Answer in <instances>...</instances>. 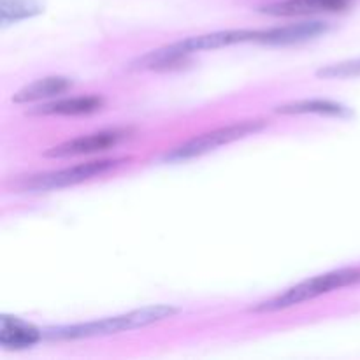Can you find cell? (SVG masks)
Wrapping results in <instances>:
<instances>
[{
	"label": "cell",
	"instance_id": "cell-14",
	"mask_svg": "<svg viewBox=\"0 0 360 360\" xmlns=\"http://www.w3.org/2000/svg\"><path fill=\"white\" fill-rule=\"evenodd\" d=\"M315 76L319 79H348V77H357L360 76V58L345 60V62L320 67L315 72Z\"/></svg>",
	"mask_w": 360,
	"mask_h": 360
},
{
	"label": "cell",
	"instance_id": "cell-3",
	"mask_svg": "<svg viewBox=\"0 0 360 360\" xmlns=\"http://www.w3.org/2000/svg\"><path fill=\"white\" fill-rule=\"evenodd\" d=\"M357 283H360V267H347V269L330 271V273L320 274V276L311 278V280L302 281V283L285 290L283 294L269 299V301L259 302L257 306H253L252 311H280V309H287L292 308V306L301 304V302L313 301V299L320 297L323 294H329V292L340 290V288L345 287H352V285Z\"/></svg>",
	"mask_w": 360,
	"mask_h": 360
},
{
	"label": "cell",
	"instance_id": "cell-8",
	"mask_svg": "<svg viewBox=\"0 0 360 360\" xmlns=\"http://www.w3.org/2000/svg\"><path fill=\"white\" fill-rule=\"evenodd\" d=\"M329 28L330 27L327 21H301V23H290L285 25V27H274L269 28V30H260L259 42L276 46L297 44V42H304L309 41V39L319 37V35H323Z\"/></svg>",
	"mask_w": 360,
	"mask_h": 360
},
{
	"label": "cell",
	"instance_id": "cell-2",
	"mask_svg": "<svg viewBox=\"0 0 360 360\" xmlns=\"http://www.w3.org/2000/svg\"><path fill=\"white\" fill-rule=\"evenodd\" d=\"M179 309L169 304L148 306V308L136 309V311L123 313V315L108 316V319L95 320V322L76 323V326L53 327V329L42 330L44 340L51 341H74V340H90V338H104L111 334L125 333V330L143 329V327L153 326L162 320L172 319L178 315Z\"/></svg>",
	"mask_w": 360,
	"mask_h": 360
},
{
	"label": "cell",
	"instance_id": "cell-11",
	"mask_svg": "<svg viewBox=\"0 0 360 360\" xmlns=\"http://www.w3.org/2000/svg\"><path fill=\"white\" fill-rule=\"evenodd\" d=\"M104 105V101L97 95H86V97H74V98H62V101L49 102L42 104L39 108L30 109V115L39 116H76V115H90V112L98 111Z\"/></svg>",
	"mask_w": 360,
	"mask_h": 360
},
{
	"label": "cell",
	"instance_id": "cell-7",
	"mask_svg": "<svg viewBox=\"0 0 360 360\" xmlns=\"http://www.w3.org/2000/svg\"><path fill=\"white\" fill-rule=\"evenodd\" d=\"M352 0H280L260 7V13L278 18L313 16L322 13H340L350 6Z\"/></svg>",
	"mask_w": 360,
	"mask_h": 360
},
{
	"label": "cell",
	"instance_id": "cell-5",
	"mask_svg": "<svg viewBox=\"0 0 360 360\" xmlns=\"http://www.w3.org/2000/svg\"><path fill=\"white\" fill-rule=\"evenodd\" d=\"M269 125V120H246L241 123H232V125L220 127L211 132L202 134V136L192 137L186 143L179 144V146L172 148L167 151L164 157L165 162H185L190 158L202 157V155L210 153V151L217 150L220 146H227V144L236 143L239 139L253 136V134L260 132Z\"/></svg>",
	"mask_w": 360,
	"mask_h": 360
},
{
	"label": "cell",
	"instance_id": "cell-12",
	"mask_svg": "<svg viewBox=\"0 0 360 360\" xmlns=\"http://www.w3.org/2000/svg\"><path fill=\"white\" fill-rule=\"evenodd\" d=\"M274 111L278 115H322V116H338L347 118L352 115L347 105L334 101H323V98H311V101H295L288 104L278 105Z\"/></svg>",
	"mask_w": 360,
	"mask_h": 360
},
{
	"label": "cell",
	"instance_id": "cell-13",
	"mask_svg": "<svg viewBox=\"0 0 360 360\" xmlns=\"http://www.w3.org/2000/svg\"><path fill=\"white\" fill-rule=\"evenodd\" d=\"M44 11L41 0H0V23L7 27L9 23L37 16Z\"/></svg>",
	"mask_w": 360,
	"mask_h": 360
},
{
	"label": "cell",
	"instance_id": "cell-6",
	"mask_svg": "<svg viewBox=\"0 0 360 360\" xmlns=\"http://www.w3.org/2000/svg\"><path fill=\"white\" fill-rule=\"evenodd\" d=\"M129 137V130H102V132L90 134V136L76 137L72 141L53 146L44 151V157L48 158H63V157H76V155H88L95 153V151H104L108 148L116 146L120 141Z\"/></svg>",
	"mask_w": 360,
	"mask_h": 360
},
{
	"label": "cell",
	"instance_id": "cell-10",
	"mask_svg": "<svg viewBox=\"0 0 360 360\" xmlns=\"http://www.w3.org/2000/svg\"><path fill=\"white\" fill-rule=\"evenodd\" d=\"M72 86V81L65 76H48L27 84L13 95L14 104H32L65 94Z\"/></svg>",
	"mask_w": 360,
	"mask_h": 360
},
{
	"label": "cell",
	"instance_id": "cell-1",
	"mask_svg": "<svg viewBox=\"0 0 360 360\" xmlns=\"http://www.w3.org/2000/svg\"><path fill=\"white\" fill-rule=\"evenodd\" d=\"M260 30H220L213 34L193 35L185 41L172 42L162 48L151 49L129 63V70H167L178 67L190 55L207 49H220L243 42H259Z\"/></svg>",
	"mask_w": 360,
	"mask_h": 360
},
{
	"label": "cell",
	"instance_id": "cell-9",
	"mask_svg": "<svg viewBox=\"0 0 360 360\" xmlns=\"http://www.w3.org/2000/svg\"><path fill=\"white\" fill-rule=\"evenodd\" d=\"M42 338H44L42 330L32 323L18 316H0V345L4 348H13V350L30 348L37 345Z\"/></svg>",
	"mask_w": 360,
	"mask_h": 360
},
{
	"label": "cell",
	"instance_id": "cell-4",
	"mask_svg": "<svg viewBox=\"0 0 360 360\" xmlns=\"http://www.w3.org/2000/svg\"><path fill=\"white\" fill-rule=\"evenodd\" d=\"M130 158H109V160H95L86 162V164L74 165V167L60 169V171L44 172V174L27 176V178L18 179L13 183V188L18 192H49V190L67 188V186L79 185V183L88 181L91 178L105 174L109 171H115L120 165L129 164Z\"/></svg>",
	"mask_w": 360,
	"mask_h": 360
}]
</instances>
